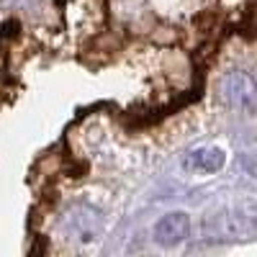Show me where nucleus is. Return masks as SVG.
<instances>
[{
  "mask_svg": "<svg viewBox=\"0 0 257 257\" xmlns=\"http://www.w3.org/2000/svg\"><path fill=\"white\" fill-rule=\"evenodd\" d=\"M224 98L237 108H254L257 105V82L247 72H231L224 77Z\"/></svg>",
  "mask_w": 257,
  "mask_h": 257,
  "instance_id": "nucleus-1",
  "label": "nucleus"
},
{
  "mask_svg": "<svg viewBox=\"0 0 257 257\" xmlns=\"http://www.w3.org/2000/svg\"><path fill=\"white\" fill-rule=\"evenodd\" d=\"M226 162V155L221 152L219 147H203V149H193V152L185 157V170L190 173H201V175H208V173H219Z\"/></svg>",
  "mask_w": 257,
  "mask_h": 257,
  "instance_id": "nucleus-3",
  "label": "nucleus"
},
{
  "mask_svg": "<svg viewBox=\"0 0 257 257\" xmlns=\"http://www.w3.org/2000/svg\"><path fill=\"white\" fill-rule=\"evenodd\" d=\"M188 231H190L188 213H180V211L167 213V216H162L155 226V242L165 244V247H173V244H178L188 237Z\"/></svg>",
  "mask_w": 257,
  "mask_h": 257,
  "instance_id": "nucleus-2",
  "label": "nucleus"
},
{
  "mask_svg": "<svg viewBox=\"0 0 257 257\" xmlns=\"http://www.w3.org/2000/svg\"><path fill=\"white\" fill-rule=\"evenodd\" d=\"M93 219H98V213L95 211H90V208H77L75 213H70V219H67V229H70V234L77 239V234H80V239H95V234L100 231V229H88V221H93Z\"/></svg>",
  "mask_w": 257,
  "mask_h": 257,
  "instance_id": "nucleus-4",
  "label": "nucleus"
}]
</instances>
